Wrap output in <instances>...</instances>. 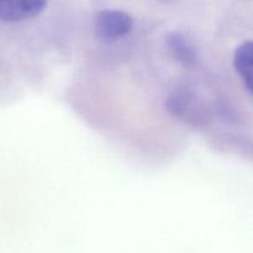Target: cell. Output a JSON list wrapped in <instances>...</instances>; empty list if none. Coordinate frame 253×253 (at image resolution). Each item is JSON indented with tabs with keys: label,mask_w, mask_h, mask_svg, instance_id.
Wrapping results in <instances>:
<instances>
[{
	"label": "cell",
	"mask_w": 253,
	"mask_h": 253,
	"mask_svg": "<svg viewBox=\"0 0 253 253\" xmlns=\"http://www.w3.org/2000/svg\"><path fill=\"white\" fill-rule=\"evenodd\" d=\"M133 20L127 12L121 10H101L94 19V30L99 39L104 41H116L130 34Z\"/></svg>",
	"instance_id": "obj_1"
},
{
	"label": "cell",
	"mask_w": 253,
	"mask_h": 253,
	"mask_svg": "<svg viewBox=\"0 0 253 253\" xmlns=\"http://www.w3.org/2000/svg\"><path fill=\"white\" fill-rule=\"evenodd\" d=\"M46 5L47 0H0V20L24 21L41 14Z\"/></svg>",
	"instance_id": "obj_2"
},
{
	"label": "cell",
	"mask_w": 253,
	"mask_h": 253,
	"mask_svg": "<svg viewBox=\"0 0 253 253\" xmlns=\"http://www.w3.org/2000/svg\"><path fill=\"white\" fill-rule=\"evenodd\" d=\"M234 66L247 90L253 94V41L240 44L235 51Z\"/></svg>",
	"instance_id": "obj_3"
},
{
	"label": "cell",
	"mask_w": 253,
	"mask_h": 253,
	"mask_svg": "<svg viewBox=\"0 0 253 253\" xmlns=\"http://www.w3.org/2000/svg\"><path fill=\"white\" fill-rule=\"evenodd\" d=\"M168 46H169L170 51L174 53V56H177L178 59H182L183 62H188L194 58L193 56L194 52H193L192 47L180 35L173 34L172 36L168 37Z\"/></svg>",
	"instance_id": "obj_4"
}]
</instances>
